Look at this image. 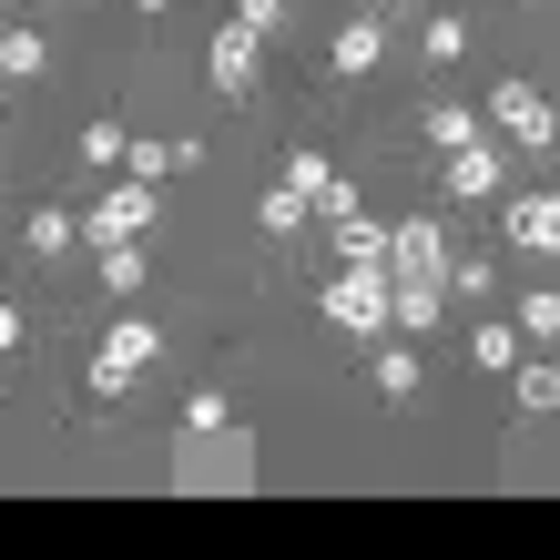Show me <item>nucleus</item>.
Masks as SVG:
<instances>
[{
  "instance_id": "f257e3e1",
  "label": "nucleus",
  "mask_w": 560,
  "mask_h": 560,
  "mask_svg": "<svg viewBox=\"0 0 560 560\" xmlns=\"http://www.w3.org/2000/svg\"><path fill=\"white\" fill-rule=\"evenodd\" d=\"M174 489H194V500L255 489V439H245L235 418H214V428H184V439H174Z\"/></svg>"
},
{
  "instance_id": "f03ea898",
  "label": "nucleus",
  "mask_w": 560,
  "mask_h": 560,
  "mask_svg": "<svg viewBox=\"0 0 560 560\" xmlns=\"http://www.w3.org/2000/svg\"><path fill=\"white\" fill-rule=\"evenodd\" d=\"M153 347H163V326H153V316H113V337L92 347V398H122V387L153 368Z\"/></svg>"
},
{
  "instance_id": "7ed1b4c3",
  "label": "nucleus",
  "mask_w": 560,
  "mask_h": 560,
  "mask_svg": "<svg viewBox=\"0 0 560 560\" xmlns=\"http://www.w3.org/2000/svg\"><path fill=\"white\" fill-rule=\"evenodd\" d=\"M326 326L377 337V326H387V266H337V276H326Z\"/></svg>"
},
{
  "instance_id": "20e7f679",
  "label": "nucleus",
  "mask_w": 560,
  "mask_h": 560,
  "mask_svg": "<svg viewBox=\"0 0 560 560\" xmlns=\"http://www.w3.org/2000/svg\"><path fill=\"white\" fill-rule=\"evenodd\" d=\"M205 72H214V92H224V103H245V92L266 82V42H255L245 21H224V31H214V51H205Z\"/></svg>"
},
{
  "instance_id": "39448f33",
  "label": "nucleus",
  "mask_w": 560,
  "mask_h": 560,
  "mask_svg": "<svg viewBox=\"0 0 560 560\" xmlns=\"http://www.w3.org/2000/svg\"><path fill=\"white\" fill-rule=\"evenodd\" d=\"M143 224H153V184H133V174H122V184L103 194V205L82 214V245H133Z\"/></svg>"
},
{
  "instance_id": "423d86ee",
  "label": "nucleus",
  "mask_w": 560,
  "mask_h": 560,
  "mask_svg": "<svg viewBox=\"0 0 560 560\" xmlns=\"http://www.w3.org/2000/svg\"><path fill=\"white\" fill-rule=\"evenodd\" d=\"M439 184L458 194V205H489V194H500V153H489V133L458 143V153H439Z\"/></svg>"
},
{
  "instance_id": "0eeeda50",
  "label": "nucleus",
  "mask_w": 560,
  "mask_h": 560,
  "mask_svg": "<svg viewBox=\"0 0 560 560\" xmlns=\"http://www.w3.org/2000/svg\"><path fill=\"white\" fill-rule=\"evenodd\" d=\"M489 113H500L520 143H550V92L540 82H489Z\"/></svg>"
},
{
  "instance_id": "6e6552de",
  "label": "nucleus",
  "mask_w": 560,
  "mask_h": 560,
  "mask_svg": "<svg viewBox=\"0 0 560 560\" xmlns=\"http://www.w3.org/2000/svg\"><path fill=\"white\" fill-rule=\"evenodd\" d=\"M377 51H387V21L368 11V21H347V31H337V51H326V72H337V82H368V72H377Z\"/></svg>"
},
{
  "instance_id": "1a4fd4ad",
  "label": "nucleus",
  "mask_w": 560,
  "mask_h": 560,
  "mask_svg": "<svg viewBox=\"0 0 560 560\" xmlns=\"http://www.w3.org/2000/svg\"><path fill=\"white\" fill-rule=\"evenodd\" d=\"M184 163H205V143H122V174L133 184H163V174H184Z\"/></svg>"
},
{
  "instance_id": "9d476101",
  "label": "nucleus",
  "mask_w": 560,
  "mask_h": 560,
  "mask_svg": "<svg viewBox=\"0 0 560 560\" xmlns=\"http://www.w3.org/2000/svg\"><path fill=\"white\" fill-rule=\"evenodd\" d=\"M550 235H560V205H550V194H520V205H510V245L550 255Z\"/></svg>"
},
{
  "instance_id": "9b49d317",
  "label": "nucleus",
  "mask_w": 560,
  "mask_h": 560,
  "mask_svg": "<svg viewBox=\"0 0 560 560\" xmlns=\"http://www.w3.org/2000/svg\"><path fill=\"white\" fill-rule=\"evenodd\" d=\"M326 235H337V266H387V224L347 214V224H326Z\"/></svg>"
},
{
  "instance_id": "f8f14e48",
  "label": "nucleus",
  "mask_w": 560,
  "mask_h": 560,
  "mask_svg": "<svg viewBox=\"0 0 560 560\" xmlns=\"http://www.w3.org/2000/svg\"><path fill=\"white\" fill-rule=\"evenodd\" d=\"M42 61H51V42H42V31H0V92H11V82H31Z\"/></svg>"
},
{
  "instance_id": "ddd939ff",
  "label": "nucleus",
  "mask_w": 560,
  "mask_h": 560,
  "mask_svg": "<svg viewBox=\"0 0 560 560\" xmlns=\"http://www.w3.org/2000/svg\"><path fill=\"white\" fill-rule=\"evenodd\" d=\"M72 235H82V224L61 214V205H42V214H31V235H21V245H31V255H72Z\"/></svg>"
},
{
  "instance_id": "4468645a",
  "label": "nucleus",
  "mask_w": 560,
  "mask_h": 560,
  "mask_svg": "<svg viewBox=\"0 0 560 560\" xmlns=\"http://www.w3.org/2000/svg\"><path fill=\"white\" fill-rule=\"evenodd\" d=\"M428 143H439V153L479 143V113H469V103H439V113H428Z\"/></svg>"
},
{
  "instance_id": "2eb2a0df",
  "label": "nucleus",
  "mask_w": 560,
  "mask_h": 560,
  "mask_svg": "<svg viewBox=\"0 0 560 560\" xmlns=\"http://www.w3.org/2000/svg\"><path fill=\"white\" fill-rule=\"evenodd\" d=\"M306 224H316V205H306L295 184H276V194H266V235H306Z\"/></svg>"
},
{
  "instance_id": "dca6fc26",
  "label": "nucleus",
  "mask_w": 560,
  "mask_h": 560,
  "mask_svg": "<svg viewBox=\"0 0 560 560\" xmlns=\"http://www.w3.org/2000/svg\"><path fill=\"white\" fill-rule=\"evenodd\" d=\"M377 387H387V398H418V337L408 347H377Z\"/></svg>"
},
{
  "instance_id": "f3484780",
  "label": "nucleus",
  "mask_w": 560,
  "mask_h": 560,
  "mask_svg": "<svg viewBox=\"0 0 560 560\" xmlns=\"http://www.w3.org/2000/svg\"><path fill=\"white\" fill-rule=\"evenodd\" d=\"M520 337H540V347L560 337V295H550V285H540V295H520Z\"/></svg>"
},
{
  "instance_id": "a211bd4d",
  "label": "nucleus",
  "mask_w": 560,
  "mask_h": 560,
  "mask_svg": "<svg viewBox=\"0 0 560 560\" xmlns=\"http://www.w3.org/2000/svg\"><path fill=\"white\" fill-rule=\"evenodd\" d=\"M469 357H479V368H510V357H520V326H469Z\"/></svg>"
},
{
  "instance_id": "6ab92c4d",
  "label": "nucleus",
  "mask_w": 560,
  "mask_h": 560,
  "mask_svg": "<svg viewBox=\"0 0 560 560\" xmlns=\"http://www.w3.org/2000/svg\"><path fill=\"white\" fill-rule=\"evenodd\" d=\"M276 184H295V194H306V205H316V194L337 184V174H326V153H285V174H276Z\"/></svg>"
},
{
  "instance_id": "aec40b11",
  "label": "nucleus",
  "mask_w": 560,
  "mask_h": 560,
  "mask_svg": "<svg viewBox=\"0 0 560 560\" xmlns=\"http://www.w3.org/2000/svg\"><path fill=\"white\" fill-rule=\"evenodd\" d=\"M458 51H469V21L439 11V21H428V61H458Z\"/></svg>"
},
{
  "instance_id": "412c9836",
  "label": "nucleus",
  "mask_w": 560,
  "mask_h": 560,
  "mask_svg": "<svg viewBox=\"0 0 560 560\" xmlns=\"http://www.w3.org/2000/svg\"><path fill=\"white\" fill-rule=\"evenodd\" d=\"M122 143H133L122 122H82V163H122Z\"/></svg>"
},
{
  "instance_id": "4be33fe9",
  "label": "nucleus",
  "mask_w": 560,
  "mask_h": 560,
  "mask_svg": "<svg viewBox=\"0 0 560 560\" xmlns=\"http://www.w3.org/2000/svg\"><path fill=\"white\" fill-rule=\"evenodd\" d=\"M103 285L133 295V285H143V245H103Z\"/></svg>"
},
{
  "instance_id": "5701e85b",
  "label": "nucleus",
  "mask_w": 560,
  "mask_h": 560,
  "mask_svg": "<svg viewBox=\"0 0 560 560\" xmlns=\"http://www.w3.org/2000/svg\"><path fill=\"white\" fill-rule=\"evenodd\" d=\"M550 398H560V377H550V368H520V408H530V418H540Z\"/></svg>"
},
{
  "instance_id": "b1692460",
  "label": "nucleus",
  "mask_w": 560,
  "mask_h": 560,
  "mask_svg": "<svg viewBox=\"0 0 560 560\" xmlns=\"http://www.w3.org/2000/svg\"><path fill=\"white\" fill-rule=\"evenodd\" d=\"M235 21H245V31H255V42H266V31H276V21H285V0H235Z\"/></svg>"
},
{
  "instance_id": "393cba45",
  "label": "nucleus",
  "mask_w": 560,
  "mask_h": 560,
  "mask_svg": "<svg viewBox=\"0 0 560 560\" xmlns=\"http://www.w3.org/2000/svg\"><path fill=\"white\" fill-rule=\"evenodd\" d=\"M21 337H31V326H21V306H11V295H0V357H11Z\"/></svg>"
},
{
  "instance_id": "a878e982",
  "label": "nucleus",
  "mask_w": 560,
  "mask_h": 560,
  "mask_svg": "<svg viewBox=\"0 0 560 560\" xmlns=\"http://www.w3.org/2000/svg\"><path fill=\"white\" fill-rule=\"evenodd\" d=\"M133 11H153V21H163V11H174V0H133Z\"/></svg>"
}]
</instances>
